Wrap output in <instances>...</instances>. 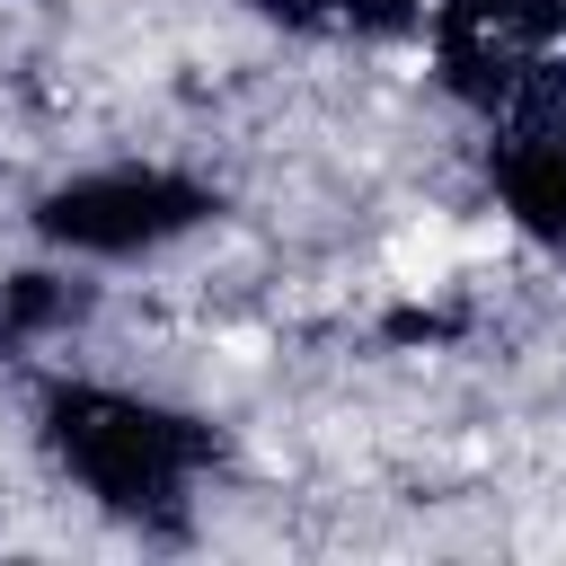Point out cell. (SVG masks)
Wrapping results in <instances>:
<instances>
[{
	"label": "cell",
	"instance_id": "cell-3",
	"mask_svg": "<svg viewBox=\"0 0 566 566\" xmlns=\"http://www.w3.org/2000/svg\"><path fill=\"white\" fill-rule=\"evenodd\" d=\"M504 195L531 230H548L566 248V133H531L513 159H504Z\"/></svg>",
	"mask_w": 566,
	"mask_h": 566
},
{
	"label": "cell",
	"instance_id": "cell-1",
	"mask_svg": "<svg viewBox=\"0 0 566 566\" xmlns=\"http://www.w3.org/2000/svg\"><path fill=\"white\" fill-rule=\"evenodd\" d=\"M44 416H53L44 433H53L62 469H80L88 495H97V504H124V513L177 504L186 478H195V460L212 451L186 416L142 407V398H124V389H53Z\"/></svg>",
	"mask_w": 566,
	"mask_h": 566
},
{
	"label": "cell",
	"instance_id": "cell-2",
	"mask_svg": "<svg viewBox=\"0 0 566 566\" xmlns=\"http://www.w3.org/2000/svg\"><path fill=\"white\" fill-rule=\"evenodd\" d=\"M212 212L203 186H177L159 168H115V177H80L44 203V230L62 248H97V256H124V248H159L177 230H195Z\"/></svg>",
	"mask_w": 566,
	"mask_h": 566
}]
</instances>
